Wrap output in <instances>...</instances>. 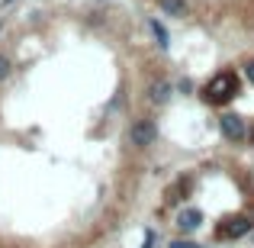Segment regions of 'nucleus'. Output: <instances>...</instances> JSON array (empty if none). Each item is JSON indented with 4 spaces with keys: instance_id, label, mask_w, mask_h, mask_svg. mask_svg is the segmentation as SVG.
Returning a JSON list of instances; mask_svg holds the SVG:
<instances>
[{
    "instance_id": "obj_8",
    "label": "nucleus",
    "mask_w": 254,
    "mask_h": 248,
    "mask_svg": "<svg viewBox=\"0 0 254 248\" xmlns=\"http://www.w3.org/2000/svg\"><path fill=\"white\" fill-rule=\"evenodd\" d=\"M148 26H151V36L158 39V49H168V45H171V42H168V29H164V26L158 23V19H151Z\"/></svg>"
},
{
    "instance_id": "obj_10",
    "label": "nucleus",
    "mask_w": 254,
    "mask_h": 248,
    "mask_svg": "<svg viewBox=\"0 0 254 248\" xmlns=\"http://www.w3.org/2000/svg\"><path fill=\"white\" fill-rule=\"evenodd\" d=\"M6 75H10V58H6V55H0V81H3Z\"/></svg>"
},
{
    "instance_id": "obj_3",
    "label": "nucleus",
    "mask_w": 254,
    "mask_h": 248,
    "mask_svg": "<svg viewBox=\"0 0 254 248\" xmlns=\"http://www.w3.org/2000/svg\"><path fill=\"white\" fill-rule=\"evenodd\" d=\"M219 129H222V136L229 139V142H245V136H248V126H245V119L235 116V113H225V116L219 119Z\"/></svg>"
},
{
    "instance_id": "obj_6",
    "label": "nucleus",
    "mask_w": 254,
    "mask_h": 248,
    "mask_svg": "<svg viewBox=\"0 0 254 248\" xmlns=\"http://www.w3.org/2000/svg\"><path fill=\"white\" fill-rule=\"evenodd\" d=\"M158 6H161L168 16H177V19L187 16V0H158Z\"/></svg>"
},
{
    "instance_id": "obj_7",
    "label": "nucleus",
    "mask_w": 254,
    "mask_h": 248,
    "mask_svg": "<svg viewBox=\"0 0 254 248\" xmlns=\"http://www.w3.org/2000/svg\"><path fill=\"white\" fill-rule=\"evenodd\" d=\"M151 100H155V103H168V100H171V84L168 81L151 84Z\"/></svg>"
},
{
    "instance_id": "obj_9",
    "label": "nucleus",
    "mask_w": 254,
    "mask_h": 248,
    "mask_svg": "<svg viewBox=\"0 0 254 248\" xmlns=\"http://www.w3.org/2000/svg\"><path fill=\"white\" fill-rule=\"evenodd\" d=\"M171 248H203L199 242H193V239H174Z\"/></svg>"
},
{
    "instance_id": "obj_12",
    "label": "nucleus",
    "mask_w": 254,
    "mask_h": 248,
    "mask_svg": "<svg viewBox=\"0 0 254 248\" xmlns=\"http://www.w3.org/2000/svg\"><path fill=\"white\" fill-rule=\"evenodd\" d=\"M245 78H248V81L254 84V62H248V65H245Z\"/></svg>"
},
{
    "instance_id": "obj_2",
    "label": "nucleus",
    "mask_w": 254,
    "mask_h": 248,
    "mask_svg": "<svg viewBox=\"0 0 254 248\" xmlns=\"http://www.w3.org/2000/svg\"><path fill=\"white\" fill-rule=\"evenodd\" d=\"M155 139H158V126L151 123V119H138V123H132V129H129V142L135 145V149H148Z\"/></svg>"
},
{
    "instance_id": "obj_5",
    "label": "nucleus",
    "mask_w": 254,
    "mask_h": 248,
    "mask_svg": "<svg viewBox=\"0 0 254 248\" xmlns=\"http://www.w3.org/2000/svg\"><path fill=\"white\" fill-rule=\"evenodd\" d=\"M199 226H203V213L196 206H187V210L177 213V229L180 232H196Z\"/></svg>"
},
{
    "instance_id": "obj_1",
    "label": "nucleus",
    "mask_w": 254,
    "mask_h": 248,
    "mask_svg": "<svg viewBox=\"0 0 254 248\" xmlns=\"http://www.w3.org/2000/svg\"><path fill=\"white\" fill-rule=\"evenodd\" d=\"M235 93H238V78L232 75V71H222V75H216L209 84L203 87V100H206V103H212V106L229 103Z\"/></svg>"
},
{
    "instance_id": "obj_4",
    "label": "nucleus",
    "mask_w": 254,
    "mask_h": 248,
    "mask_svg": "<svg viewBox=\"0 0 254 248\" xmlns=\"http://www.w3.org/2000/svg\"><path fill=\"white\" fill-rule=\"evenodd\" d=\"M251 229H254L251 219L248 216H238V219H229V226L219 229V239H242V236H248Z\"/></svg>"
},
{
    "instance_id": "obj_11",
    "label": "nucleus",
    "mask_w": 254,
    "mask_h": 248,
    "mask_svg": "<svg viewBox=\"0 0 254 248\" xmlns=\"http://www.w3.org/2000/svg\"><path fill=\"white\" fill-rule=\"evenodd\" d=\"M155 229H148V232H145V242H142V248H155Z\"/></svg>"
}]
</instances>
